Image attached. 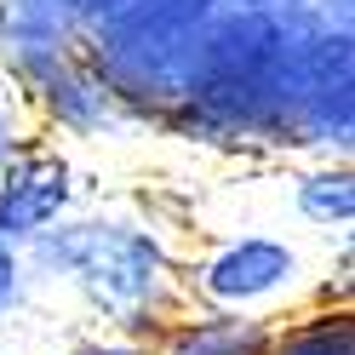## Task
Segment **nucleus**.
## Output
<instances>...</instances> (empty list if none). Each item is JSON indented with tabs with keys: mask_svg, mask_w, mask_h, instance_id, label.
Here are the masks:
<instances>
[{
	"mask_svg": "<svg viewBox=\"0 0 355 355\" xmlns=\"http://www.w3.org/2000/svg\"><path fill=\"white\" fill-rule=\"evenodd\" d=\"M29 270L40 293H69L80 315L103 332H126V338H155L178 309V258L184 241L178 224L155 230L138 212H69L63 224L29 241Z\"/></svg>",
	"mask_w": 355,
	"mask_h": 355,
	"instance_id": "obj_1",
	"label": "nucleus"
},
{
	"mask_svg": "<svg viewBox=\"0 0 355 355\" xmlns=\"http://www.w3.org/2000/svg\"><path fill=\"white\" fill-rule=\"evenodd\" d=\"M184 309L281 321L304 304H349V241L286 230H207L178 258Z\"/></svg>",
	"mask_w": 355,
	"mask_h": 355,
	"instance_id": "obj_2",
	"label": "nucleus"
},
{
	"mask_svg": "<svg viewBox=\"0 0 355 355\" xmlns=\"http://www.w3.org/2000/svg\"><path fill=\"white\" fill-rule=\"evenodd\" d=\"M86 207V172L58 138H24L0 166V241L29 247L69 212Z\"/></svg>",
	"mask_w": 355,
	"mask_h": 355,
	"instance_id": "obj_3",
	"label": "nucleus"
},
{
	"mask_svg": "<svg viewBox=\"0 0 355 355\" xmlns=\"http://www.w3.org/2000/svg\"><path fill=\"white\" fill-rule=\"evenodd\" d=\"M270 321L252 315H212V309H178L149 338V355H263Z\"/></svg>",
	"mask_w": 355,
	"mask_h": 355,
	"instance_id": "obj_4",
	"label": "nucleus"
},
{
	"mask_svg": "<svg viewBox=\"0 0 355 355\" xmlns=\"http://www.w3.org/2000/svg\"><path fill=\"white\" fill-rule=\"evenodd\" d=\"M263 355H355V315L349 304H304L270 321Z\"/></svg>",
	"mask_w": 355,
	"mask_h": 355,
	"instance_id": "obj_5",
	"label": "nucleus"
},
{
	"mask_svg": "<svg viewBox=\"0 0 355 355\" xmlns=\"http://www.w3.org/2000/svg\"><path fill=\"white\" fill-rule=\"evenodd\" d=\"M35 298H40V286H35V270H29V252L12 247V241H0V327L29 315Z\"/></svg>",
	"mask_w": 355,
	"mask_h": 355,
	"instance_id": "obj_6",
	"label": "nucleus"
},
{
	"mask_svg": "<svg viewBox=\"0 0 355 355\" xmlns=\"http://www.w3.org/2000/svg\"><path fill=\"white\" fill-rule=\"evenodd\" d=\"M52 355H149V344L144 338H126V332L86 327V332H63Z\"/></svg>",
	"mask_w": 355,
	"mask_h": 355,
	"instance_id": "obj_7",
	"label": "nucleus"
},
{
	"mask_svg": "<svg viewBox=\"0 0 355 355\" xmlns=\"http://www.w3.org/2000/svg\"><path fill=\"white\" fill-rule=\"evenodd\" d=\"M35 138V115H29V103L24 98H12V92H0V166H6V155Z\"/></svg>",
	"mask_w": 355,
	"mask_h": 355,
	"instance_id": "obj_8",
	"label": "nucleus"
}]
</instances>
